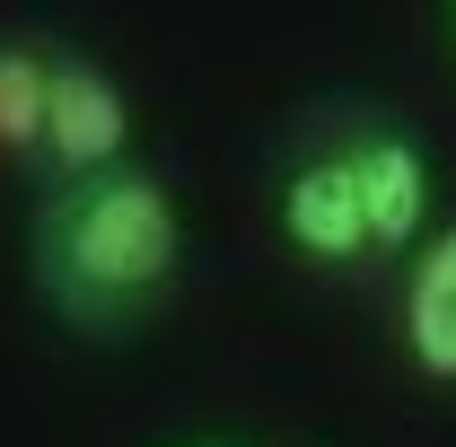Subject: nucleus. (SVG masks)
<instances>
[{
  "mask_svg": "<svg viewBox=\"0 0 456 447\" xmlns=\"http://www.w3.org/2000/svg\"><path fill=\"white\" fill-rule=\"evenodd\" d=\"M27 272L70 334H132L184 272V211L150 167L70 175L36 211Z\"/></svg>",
  "mask_w": 456,
  "mask_h": 447,
  "instance_id": "1",
  "label": "nucleus"
},
{
  "mask_svg": "<svg viewBox=\"0 0 456 447\" xmlns=\"http://www.w3.org/2000/svg\"><path fill=\"white\" fill-rule=\"evenodd\" d=\"M123 141H132V97L114 88L106 61L88 53H53V79H45V141H36V158L70 175H106L123 167Z\"/></svg>",
  "mask_w": 456,
  "mask_h": 447,
  "instance_id": "2",
  "label": "nucleus"
},
{
  "mask_svg": "<svg viewBox=\"0 0 456 447\" xmlns=\"http://www.w3.org/2000/svg\"><path fill=\"white\" fill-rule=\"evenodd\" d=\"M351 150V175H360V211H369V255H412L430 237V158L421 141L395 132V123H369Z\"/></svg>",
  "mask_w": 456,
  "mask_h": 447,
  "instance_id": "3",
  "label": "nucleus"
},
{
  "mask_svg": "<svg viewBox=\"0 0 456 447\" xmlns=\"http://www.w3.org/2000/svg\"><path fill=\"white\" fill-rule=\"evenodd\" d=\"M281 237L307 264H360L369 255V211H360L351 150H316L281 175Z\"/></svg>",
  "mask_w": 456,
  "mask_h": 447,
  "instance_id": "4",
  "label": "nucleus"
},
{
  "mask_svg": "<svg viewBox=\"0 0 456 447\" xmlns=\"http://www.w3.org/2000/svg\"><path fill=\"white\" fill-rule=\"evenodd\" d=\"M403 360L456 386V220H439L412 246V272H403Z\"/></svg>",
  "mask_w": 456,
  "mask_h": 447,
  "instance_id": "5",
  "label": "nucleus"
},
{
  "mask_svg": "<svg viewBox=\"0 0 456 447\" xmlns=\"http://www.w3.org/2000/svg\"><path fill=\"white\" fill-rule=\"evenodd\" d=\"M45 79H53L45 45H0V150L45 141Z\"/></svg>",
  "mask_w": 456,
  "mask_h": 447,
  "instance_id": "6",
  "label": "nucleus"
},
{
  "mask_svg": "<svg viewBox=\"0 0 456 447\" xmlns=\"http://www.w3.org/2000/svg\"><path fill=\"white\" fill-rule=\"evenodd\" d=\"M184 447H220V439H184Z\"/></svg>",
  "mask_w": 456,
  "mask_h": 447,
  "instance_id": "7",
  "label": "nucleus"
},
{
  "mask_svg": "<svg viewBox=\"0 0 456 447\" xmlns=\"http://www.w3.org/2000/svg\"><path fill=\"white\" fill-rule=\"evenodd\" d=\"M448 36H456V0H448Z\"/></svg>",
  "mask_w": 456,
  "mask_h": 447,
  "instance_id": "8",
  "label": "nucleus"
}]
</instances>
